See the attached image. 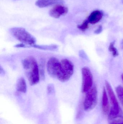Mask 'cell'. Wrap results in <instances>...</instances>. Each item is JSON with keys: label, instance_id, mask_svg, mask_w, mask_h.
Wrapping results in <instances>:
<instances>
[{"label": "cell", "instance_id": "30bf717a", "mask_svg": "<svg viewBox=\"0 0 123 124\" xmlns=\"http://www.w3.org/2000/svg\"><path fill=\"white\" fill-rule=\"evenodd\" d=\"M103 13L100 10L94 11L90 15L87 19L89 23L91 24H95L99 22L102 18Z\"/></svg>", "mask_w": 123, "mask_h": 124}, {"label": "cell", "instance_id": "4fadbf2b", "mask_svg": "<svg viewBox=\"0 0 123 124\" xmlns=\"http://www.w3.org/2000/svg\"><path fill=\"white\" fill-rule=\"evenodd\" d=\"M121 113L115 116L108 118L109 124H123V114Z\"/></svg>", "mask_w": 123, "mask_h": 124}, {"label": "cell", "instance_id": "ffe728a7", "mask_svg": "<svg viewBox=\"0 0 123 124\" xmlns=\"http://www.w3.org/2000/svg\"><path fill=\"white\" fill-rule=\"evenodd\" d=\"M0 74H5V73L4 71V70L2 68V67L1 66H0Z\"/></svg>", "mask_w": 123, "mask_h": 124}, {"label": "cell", "instance_id": "d6986e66", "mask_svg": "<svg viewBox=\"0 0 123 124\" xmlns=\"http://www.w3.org/2000/svg\"><path fill=\"white\" fill-rule=\"evenodd\" d=\"M103 30L102 27L101 25H99L97 29L95 31V33L97 34H99Z\"/></svg>", "mask_w": 123, "mask_h": 124}, {"label": "cell", "instance_id": "2e32d148", "mask_svg": "<svg viewBox=\"0 0 123 124\" xmlns=\"http://www.w3.org/2000/svg\"><path fill=\"white\" fill-rule=\"evenodd\" d=\"M34 48H37L39 49L43 50H55L58 48V46L56 45H50V46H38L36 44L32 46Z\"/></svg>", "mask_w": 123, "mask_h": 124}, {"label": "cell", "instance_id": "7c38bea8", "mask_svg": "<svg viewBox=\"0 0 123 124\" xmlns=\"http://www.w3.org/2000/svg\"><path fill=\"white\" fill-rule=\"evenodd\" d=\"M16 89L19 92L25 93L26 92V84L24 78L19 79L17 84Z\"/></svg>", "mask_w": 123, "mask_h": 124}, {"label": "cell", "instance_id": "9c48e42d", "mask_svg": "<svg viewBox=\"0 0 123 124\" xmlns=\"http://www.w3.org/2000/svg\"><path fill=\"white\" fill-rule=\"evenodd\" d=\"M64 2L63 0H37L35 5L39 8H45L52 5L62 4Z\"/></svg>", "mask_w": 123, "mask_h": 124}, {"label": "cell", "instance_id": "7402d4cb", "mask_svg": "<svg viewBox=\"0 0 123 124\" xmlns=\"http://www.w3.org/2000/svg\"><path fill=\"white\" fill-rule=\"evenodd\" d=\"M121 78H122V80H123V73L121 75Z\"/></svg>", "mask_w": 123, "mask_h": 124}, {"label": "cell", "instance_id": "6da1fadb", "mask_svg": "<svg viewBox=\"0 0 123 124\" xmlns=\"http://www.w3.org/2000/svg\"><path fill=\"white\" fill-rule=\"evenodd\" d=\"M10 31L12 35L22 43L32 46L35 45L36 41L35 38L24 28H13L10 29Z\"/></svg>", "mask_w": 123, "mask_h": 124}, {"label": "cell", "instance_id": "44dd1931", "mask_svg": "<svg viewBox=\"0 0 123 124\" xmlns=\"http://www.w3.org/2000/svg\"><path fill=\"white\" fill-rule=\"evenodd\" d=\"M121 47L122 49H123V39L122 40L121 43Z\"/></svg>", "mask_w": 123, "mask_h": 124}, {"label": "cell", "instance_id": "8992f818", "mask_svg": "<svg viewBox=\"0 0 123 124\" xmlns=\"http://www.w3.org/2000/svg\"><path fill=\"white\" fill-rule=\"evenodd\" d=\"M82 90L84 93H86L90 90L93 85V77L91 70L88 67H83L82 69Z\"/></svg>", "mask_w": 123, "mask_h": 124}, {"label": "cell", "instance_id": "7a4b0ae2", "mask_svg": "<svg viewBox=\"0 0 123 124\" xmlns=\"http://www.w3.org/2000/svg\"><path fill=\"white\" fill-rule=\"evenodd\" d=\"M60 62V70L57 79L65 82L69 80L73 74L74 66L73 63L67 59L62 60Z\"/></svg>", "mask_w": 123, "mask_h": 124}, {"label": "cell", "instance_id": "ac0fdd59", "mask_svg": "<svg viewBox=\"0 0 123 124\" xmlns=\"http://www.w3.org/2000/svg\"><path fill=\"white\" fill-rule=\"evenodd\" d=\"M54 86L52 84H50L48 85L47 87L48 92L49 93L52 92L54 91Z\"/></svg>", "mask_w": 123, "mask_h": 124}, {"label": "cell", "instance_id": "8fae6325", "mask_svg": "<svg viewBox=\"0 0 123 124\" xmlns=\"http://www.w3.org/2000/svg\"><path fill=\"white\" fill-rule=\"evenodd\" d=\"M102 108L103 113L105 114H107L109 113L110 110V104L108 93L105 87H104L103 92Z\"/></svg>", "mask_w": 123, "mask_h": 124}, {"label": "cell", "instance_id": "5bb4252c", "mask_svg": "<svg viewBox=\"0 0 123 124\" xmlns=\"http://www.w3.org/2000/svg\"><path fill=\"white\" fill-rule=\"evenodd\" d=\"M109 51L112 54L113 56L114 57H117L119 55L118 51L115 46V42H112L110 44L108 48Z\"/></svg>", "mask_w": 123, "mask_h": 124}, {"label": "cell", "instance_id": "603a6c76", "mask_svg": "<svg viewBox=\"0 0 123 124\" xmlns=\"http://www.w3.org/2000/svg\"><path fill=\"white\" fill-rule=\"evenodd\" d=\"M122 2H123V0H122Z\"/></svg>", "mask_w": 123, "mask_h": 124}, {"label": "cell", "instance_id": "3957f363", "mask_svg": "<svg viewBox=\"0 0 123 124\" xmlns=\"http://www.w3.org/2000/svg\"><path fill=\"white\" fill-rule=\"evenodd\" d=\"M105 88L112 105L108 116V118H110L120 114L121 113L120 108L116 96L110 84L107 81H105Z\"/></svg>", "mask_w": 123, "mask_h": 124}, {"label": "cell", "instance_id": "e0dca14e", "mask_svg": "<svg viewBox=\"0 0 123 124\" xmlns=\"http://www.w3.org/2000/svg\"><path fill=\"white\" fill-rule=\"evenodd\" d=\"M89 24L88 20L86 19L81 24L78 25L77 27L81 31H85L89 28Z\"/></svg>", "mask_w": 123, "mask_h": 124}, {"label": "cell", "instance_id": "277c9868", "mask_svg": "<svg viewBox=\"0 0 123 124\" xmlns=\"http://www.w3.org/2000/svg\"><path fill=\"white\" fill-rule=\"evenodd\" d=\"M26 71V74L30 85H35L39 81V70L37 61L34 58L31 57V63Z\"/></svg>", "mask_w": 123, "mask_h": 124}, {"label": "cell", "instance_id": "ba28073f", "mask_svg": "<svg viewBox=\"0 0 123 124\" xmlns=\"http://www.w3.org/2000/svg\"><path fill=\"white\" fill-rule=\"evenodd\" d=\"M68 12V8L67 7L62 4H57L50 10L49 14L52 17L58 18L66 15Z\"/></svg>", "mask_w": 123, "mask_h": 124}, {"label": "cell", "instance_id": "9a60e30c", "mask_svg": "<svg viewBox=\"0 0 123 124\" xmlns=\"http://www.w3.org/2000/svg\"><path fill=\"white\" fill-rule=\"evenodd\" d=\"M116 90L118 99L123 106V87L119 85L116 87Z\"/></svg>", "mask_w": 123, "mask_h": 124}, {"label": "cell", "instance_id": "52a82bcc", "mask_svg": "<svg viewBox=\"0 0 123 124\" xmlns=\"http://www.w3.org/2000/svg\"><path fill=\"white\" fill-rule=\"evenodd\" d=\"M47 68L48 74L51 77L57 78L60 70V62L55 57H51L47 63Z\"/></svg>", "mask_w": 123, "mask_h": 124}, {"label": "cell", "instance_id": "5b68a950", "mask_svg": "<svg viewBox=\"0 0 123 124\" xmlns=\"http://www.w3.org/2000/svg\"><path fill=\"white\" fill-rule=\"evenodd\" d=\"M86 93L84 102V108L85 110L89 111L94 109L97 105V87L93 86Z\"/></svg>", "mask_w": 123, "mask_h": 124}]
</instances>
